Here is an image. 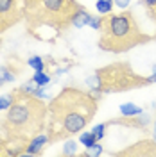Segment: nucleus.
I'll list each match as a JSON object with an SVG mask.
<instances>
[{
  "instance_id": "ddd939ff",
  "label": "nucleus",
  "mask_w": 156,
  "mask_h": 157,
  "mask_svg": "<svg viewBox=\"0 0 156 157\" xmlns=\"http://www.w3.org/2000/svg\"><path fill=\"white\" fill-rule=\"evenodd\" d=\"M118 109H120V114H122V116H137V114H144V109L135 105V104H131V102L122 104Z\"/></svg>"
},
{
  "instance_id": "20e7f679",
  "label": "nucleus",
  "mask_w": 156,
  "mask_h": 157,
  "mask_svg": "<svg viewBox=\"0 0 156 157\" xmlns=\"http://www.w3.org/2000/svg\"><path fill=\"white\" fill-rule=\"evenodd\" d=\"M101 36H99V48L111 54H124L138 45H147L154 36H149L138 27L137 18L131 11L124 13H108L101 20Z\"/></svg>"
},
{
  "instance_id": "0eeeda50",
  "label": "nucleus",
  "mask_w": 156,
  "mask_h": 157,
  "mask_svg": "<svg viewBox=\"0 0 156 157\" xmlns=\"http://www.w3.org/2000/svg\"><path fill=\"white\" fill-rule=\"evenodd\" d=\"M115 155L122 157V155H144V157H151V155H156V141H138L135 145H131V147L124 148V150H120V152H115Z\"/></svg>"
},
{
  "instance_id": "39448f33",
  "label": "nucleus",
  "mask_w": 156,
  "mask_h": 157,
  "mask_svg": "<svg viewBox=\"0 0 156 157\" xmlns=\"http://www.w3.org/2000/svg\"><path fill=\"white\" fill-rule=\"evenodd\" d=\"M149 84H153L151 78L137 73L129 63H122V61L95 70L93 75L86 78V86L99 98L101 95H108V93H124L131 89L147 88Z\"/></svg>"
},
{
  "instance_id": "f03ea898",
  "label": "nucleus",
  "mask_w": 156,
  "mask_h": 157,
  "mask_svg": "<svg viewBox=\"0 0 156 157\" xmlns=\"http://www.w3.org/2000/svg\"><path fill=\"white\" fill-rule=\"evenodd\" d=\"M47 104L43 98L13 89V104L0 118V137L7 143L11 155H22L31 139L45 130Z\"/></svg>"
},
{
  "instance_id": "b1692460",
  "label": "nucleus",
  "mask_w": 156,
  "mask_h": 157,
  "mask_svg": "<svg viewBox=\"0 0 156 157\" xmlns=\"http://www.w3.org/2000/svg\"><path fill=\"white\" fill-rule=\"evenodd\" d=\"M149 78H151V82H156V64L153 66V73H151V77Z\"/></svg>"
},
{
  "instance_id": "412c9836",
  "label": "nucleus",
  "mask_w": 156,
  "mask_h": 157,
  "mask_svg": "<svg viewBox=\"0 0 156 157\" xmlns=\"http://www.w3.org/2000/svg\"><path fill=\"white\" fill-rule=\"evenodd\" d=\"M102 154V145H101V141L95 143L92 148H86V152L83 154V155H101Z\"/></svg>"
},
{
  "instance_id": "a211bd4d",
  "label": "nucleus",
  "mask_w": 156,
  "mask_h": 157,
  "mask_svg": "<svg viewBox=\"0 0 156 157\" xmlns=\"http://www.w3.org/2000/svg\"><path fill=\"white\" fill-rule=\"evenodd\" d=\"M63 155H76L77 154V145H76V141H67L65 145H63V152H61Z\"/></svg>"
},
{
  "instance_id": "aec40b11",
  "label": "nucleus",
  "mask_w": 156,
  "mask_h": 157,
  "mask_svg": "<svg viewBox=\"0 0 156 157\" xmlns=\"http://www.w3.org/2000/svg\"><path fill=\"white\" fill-rule=\"evenodd\" d=\"M106 128H108V123H99V125H95V127L92 128V132H93V136L101 141V139L104 137V134H106Z\"/></svg>"
},
{
  "instance_id": "f3484780",
  "label": "nucleus",
  "mask_w": 156,
  "mask_h": 157,
  "mask_svg": "<svg viewBox=\"0 0 156 157\" xmlns=\"http://www.w3.org/2000/svg\"><path fill=\"white\" fill-rule=\"evenodd\" d=\"M113 6H115L113 0H97V4H95L97 13H101V14H108V13H111V11H113Z\"/></svg>"
},
{
  "instance_id": "423d86ee",
  "label": "nucleus",
  "mask_w": 156,
  "mask_h": 157,
  "mask_svg": "<svg viewBox=\"0 0 156 157\" xmlns=\"http://www.w3.org/2000/svg\"><path fill=\"white\" fill-rule=\"evenodd\" d=\"M25 18V0H0V34Z\"/></svg>"
},
{
  "instance_id": "f8f14e48",
  "label": "nucleus",
  "mask_w": 156,
  "mask_h": 157,
  "mask_svg": "<svg viewBox=\"0 0 156 157\" xmlns=\"http://www.w3.org/2000/svg\"><path fill=\"white\" fill-rule=\"evenodd\" d=\"M27 66L32 68L34 71H47V59L39 57V56H32L27 59Z\"/></svg>"
},
{
  "instance_id": "2eb2a0df",
  "label": "nucleus",
  "mask_w": 156,
  "mask_h": 157,
  "mask_svg": "<svg viewBox=\"0 0 156 157\" xmlns=\"http://www.w3.org/2000/svg\"><path fill=\"white\" fill-rule=\"evenodd\" d=\"M140 6H144L147 16L156 23V0H140ZM154 39H156V36H154Z\"/></svg>"
},
{
  "instance_id": "1a4fd4ad",
  "label": "nucleus",
  "mask_w": 156,
  "mask_h": 157,
  "mask_svg": "<svg viewBox=\"0 0 156 157\" xmlns=\"http://www.w3.org/2000/svg\"><path fill=\"white\" fill-rule=\"evenodd\" d=\"M49 145H50V141H49L47 132H39L38 136H34L29 143H27V147L23 148V154H27V155H38V154H41Z\"/></svg>"
},
{
  "instance_id": "9d476101",
  "label": "nucleus",
  "mask_w": 156,
  "mask_h": 157,
  "mask_svg": "<svg viewBox=\"0 0 156 157\" xmlns=\"http://www.w3.org/2000/svg\"><path fill=\"white\" fill-rule=\"evenodd\" d=\"M92 16H93V14H92L86 7L79 6V9L76 11V14L72 16V27H76V29H83L84 25H90Z\"/></svg>"
},
{
  "instance_id": "9b49d317",
  "label": "nucleus",
  "mask_w": 156,
  "mask_h": 157,
  "mask_svg": "<svg viewBox=\"0 0 156 157\" xmlns=\"http://www.w3.org/2000/svg\"><path fill=\"white\" fill-rule=\"evenodd\" d=\"M14 61H16V59H11L7 64H0V88H2L4 84L13 82V80L16 78V70L13 68Z\"/></svg>"
},
{
  "instance_id": "6e6552de",
  "label": "nucleus",
  "mask_w": 156,
  "mask_h": 157,
  "mask_svg": "<svg viewBox=\"0 0 156 157\" xmlns=\"http://www.w3.org/2000/svg\"><path fill=\"white\" fill-rule=\"evenodd\" d=\"M108 127L109 125H124V127H129V128H142V130H146L147 125L151 123V118L149 116H140V114H137V116H120L117 118V120H109V121H106Z\"/></svg>"
},
{
  "instance_id": "6ab92c4d",
  "label": "nucleus",
  "mask_w": 156,
  "mask_h": 157,
  "mask_svg": "<svg viewBox=\"0 0 156 157\" xmlns=\"http://www.w3.org/2000/svg\"><path fill=\"white\" fill-rule=\"evenodd\" d=\"M11 104H13V91L7 93V95H2L0 97V113L2 111H7L11 107Z\"/></svg>"
},
{
  "instance_id": "393cba45",
  "label": "nucleus",
  "mask_w": 156,
  "mask_h": 157,
  "mask_svg": "<svg viewBox=\"0 0 156 157\" xmlns=\"http://www.w3.org/2000/svg\"><path fill=\"white\" fill-rule=\"evenodd\" d=\"M153 134H154V141H156V121H154V127H153Z\"/></svg>"
},
{
  "instance_id": "dca6fc26",
  "label": "nucleus",
  "mask_w": 156,
  "mask_h": 157,
  "mask_svg": "<svg viewBox=\"0 0 156 157\" xmlns=\"http://www.w3.org/2000/svg\"><path fill=\"white\" fill-rule=\"evenodd\" d=\"M32 80L38 84V86H49L52 82V77L49 75V71H34Z\"/></svg>"
},
{
  "instance_id": "5701e85b",
  "label": "nucleus",
  "mask_w": 156,
  "mask_h": 157,
  "mask_svg": "<svg viewBox=\"0 0 156 157\" xmlns=\"http://www.w3.org/2000/svg\"><path fill=\"white\" fill-rule=\"evenodd\" d=\"M113 2H115V6L122 7V9H126L127 6H129V2H131V0H113Z\"/></svg>"
},
{
  "instance_id": "7ed1b4c3",
  "label": "nucleus",
  "mask_w": 156,
  "mask_h": 157,
  "mask_svg": "<svg viewBox=\"0 0 156 157\" xmlns=\"http://www.w3.org/2000/svg\"><path fill=\"white\" fill-rule=\"evenodd\" d=\"M79 6L76 0H25L27 32L39 41H47L45 32L58 36L72 27V16Z\"/></svg>"
},
{
  "instance_id": "4be33fe9",
  "label": "nucleus",
  "mask_w": 156,
  "mask_h": 157,
  "mask_svg": "<svg viewBox=\"0 0 156 157\" xmlns=\"http://www.w3.org/2000/svg\"><path fill=\"white\" fill-rule=\"evenodd\" d=\"M101 20H102V16H92L88 27H92L93 30H101Z\"/></svg>"
},
{
  "instance_id": "f257e3e1",
  "label": "nucleus",
  "mask_w": 156,
  "mask_h": 157,
  "mask_svg": "<svg viewBox=\"0 0 156 157\" xmlns=\"http://www.w3.org/2000/svg\"><path fill=\"white\" fill-rule=\"evenodd\" d=\"M99 109V97L92 91L63 88L47 105L45 132L50 143L68 139L90 125Z\"/></svg>"
},
{
  "instance_id": "4468645a",
  "label": "nucleus",
  "mask_w": 156,
  "mask_h": 157,
  "mask_svg": "<svg viewBox=\"0 0 156 157\" xmlns=\"http://www.w3.org/2000/svg\"><path fill=\"white\" fill-rule=\"evenodd\" d=\"M79 143H81L84 148H92L95 143H99V139L93 136V132H92V130H84V132L79 136Z\"/></svg>"
}]
</instances>
